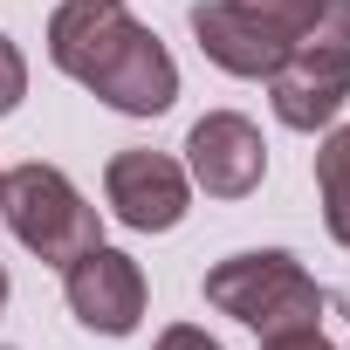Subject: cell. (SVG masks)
Masks as SVG:
<instances>
[{
    "instance_id": "cell-13",
    "label": "cell",
    "mask_w": 350,
    "mask_h": 350,
    "mask_svg": "<svg viewBox=\"0 0 350 350\" xmlns=\"http://www.w3.org/2000/svg\"><path fill=\"white\" fill-rule=\"evenodd\" d=\"M158 350H220L206 329H193V323H172L165 336H158Z\"/></svg>"
},
{
    "instance_id": "cell-5",
    "label": "cell",
    "mask_w": 350,
    "mask_h": 350,
    "mask_svg": "<svg viewBox=\"0 0 350 350\" xmlns=\"http://www.w3.org/2000/svg\"><path fill=\"white\" fill-rule=\"evenodd\" d=\"M103 193H110V213L137 234H165L186 220V200H193V179L179 158L165 151H117L110 172H103Z\"/></svg>"
},
{
    "instance_id": "cell-2",
    "label": "cell",
    "mask_w": 350,
    "mask_h": 350,
    "mask_svg": "<svg viewBox=\"0 0 350 350\" xmlns=\"http://www.w3.org/2000/svg\"><path fill=\"white\" fill-rule=\"evenodd\" d=\"M0 213H8L14 241L55 268H69L83 247L103 241V220L96 206L62 179L55 165H14V172H0Z\"/></svg>"
},
{
    "instance_id": "cell-8",
    "label": "cell",
    "mask_w": 350,
    "mask_h": 350,
    "mask_svg": "<svg viewBox=\"0 0 350 350\" xmlns=\"http://www.w3.org/2000/svg\"><path fill=\"white\" fill-rule=\"evenodd\" d=\"M193 35H200V49L227 69V76H275L282 62H288V42L261 21V14H247L241 0H200L193 8Z\"/></svg>"
},
{
    "instance_id": "cell-4",
    "label": "cell",
    "mask_w": 350,
    "mask_h": 350,
    "mask_svg": "<svg viewBox=\"0 0 350 350\" xmlns=\"http://www.w3.org/2000/svg\"><path fill=\"white\" fill-rule=\"evenodd\" d=\"M275 90V117L288 131H316L343 110L350 96V0H323L316 28L288 49V62L268 76Z\"/></svg>"
},
{
    "instance_id": "cell-6",
    "label": "cell",
    "mask_w": 350,
    "mask_h": 350,
    "mask_svg": "<svg viewBox=\"0 0 350 350\" xmlns=\"http://www.w3.org/2000/svg\"><path fill=\"white\" fill-rule=\"evenodd\" d=\"M62 288H69V309L83 329H103V336H131L144 323V275L131 254L117 247H83L69 268H62Z\"/></svg>"
},
{
    "instance_id": "cell-12",
    "label": "cell",
    "mask_w": 350,
    "mask_h": 350,
    "mask_svg": "<svg viewBox=\"0 0 350 350\" xmlns=\"http://www.w3.org/2000/svg\"><path fill=\"white\" fill-rule=\"evenodd\" d=\"M261 350H336V343L323 336V323H309V329H282V336H261Z\"/></svg>"
},
{
    "instance_id": "cell-7",
    "label": "cell",
    "mask_w": 350,
    "mask_h": 350,
    "mask_svg": "<svg viewBox=\"0 0 350 350\" xmlns=\"http://www.w3.org/2000/svg\"><path fill=\"white\" fill-rule=\"evenodd\" d=\"M186 165H193V186H206V200H247L261 186V172H268V144L247 117L213 110V117L193 124Z\"/></svg>"
},
{
    "instance_id": "cell-9",
    "label": "cell",
    "mask_w": 350,
    "mask_h": 350,
    "mask_svg": "<svg viewBox=\"0 0 350 350\" xmlns=\"http://www.w3.org/2000/svg\"><path fill=\"white\" fill-rule=\"evenodd\" d=\"M316 193H323V220H329V234L350 247V124L329 131V144L316 151Z\"/></svg>"
},
{
    "instance_id": "cell-11",
    "label": "cell",
    "mask_w": 350,
    "mask_h": 350,
    "mask_svg": "<svg viewBox=\"0 0 350 350\" xmlns=\"http://www.w3.org/2000/svg\"><path fill=\"white\" fill-rule=\"evenodd\" d=\"M21 96H28V62H21V49L8 35H0V117H8Z\"/></svg>"
},
{
    "instance_id": "cell-1",
    "label": "cell",
    "mask_w": 350,
    "mask_h": 350,
    "mask_svg": "<svg viewBox=\"0 0 350 350\" xmlns=\"http://www.w3.org/2000/svg\"><path fill=\"white\" fill-rule=\"evenodd\" d=\"M49 55L62 76H76L124 117H158L179 96V69L165 42L124 14V0H62L49 14Z\"/></svg>"
},
{
    "instance_id": "cell-10",
    "label": "cell",
    "mask_w": 350,
    "mask_h": 350,
    "mask_svg": "<svg viewBox=\"0 0 350 350\" xmlns=\"http://www.w3.org/2000/svg\"><path fill=\"white\" fill-rule=\"evenodd\" d=\"M241 8H247V14H261V21H268V28H275V35H282V42L295 49V42H302V35L316 28L323 0H241Z\"/></svg>"
},
{
    "instance_id": "cell-3",
    "label": "cell",
    "mask_w": 350,
    "mask_h": 350,
    "mask_svg": "<svg viewBox=\"0 0 350 350\" xmlns=\"http://www.w3.org/2000/svg\"><path fill=\"white\" fill-rule=\"evenodd\" d=\"M206 302L261 336H282V329H309L323 323V288L302 275L295 254H234L206 275Z\"/></svg>"
},
{
    "instance_id": "cell-14",
    "label": "cell",
    "mask_w": 350,
    "mask_h": 350,
    "mask_svg": "<svg viewBox=\"0 0 350 350\" xmlns=\"http://www.w3.org/2000/svg\"><path fill=\"white\" fill-rule=\"evenodd\" d=\"M0 309H8V268H0Z\"/></svg>"
}]
</instances>
